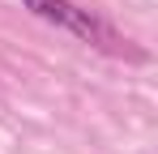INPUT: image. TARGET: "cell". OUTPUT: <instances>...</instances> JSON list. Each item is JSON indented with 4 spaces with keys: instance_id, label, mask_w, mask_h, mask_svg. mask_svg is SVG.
Listing matches in <instances>:
<instances>
[{
    "instance_id": "cell-1",
    "label": "cell",
    "mask_w": 158,
    "mask_h": 154,
    "mask_svg": "<svg viewBox=\"0 0 158 154\" xmlns=\"http://www.w3.org/2000/svg\"><path fill=\"white\" fill-rule=\"evenodd\" d=\"M26 9L34 13V17H43V22H52V26H60V30H69V34H77L81 43H94V47L120 43L90 9H77L73 0H26Z\"/></svg>"
}]
</instances>
